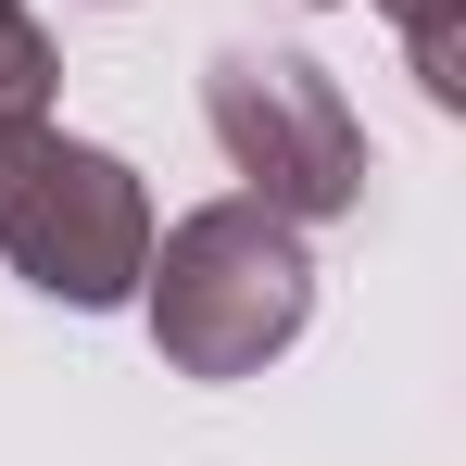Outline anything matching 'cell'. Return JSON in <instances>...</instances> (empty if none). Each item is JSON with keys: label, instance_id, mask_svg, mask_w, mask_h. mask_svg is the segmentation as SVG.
<instances>
[{"label": "cell", "instance_id": "cell-2", "mask_svg": "<svg viewBox=\"0 0 466 466\" xmlns=\"http://www.w3.org/2000/svg\"><path fill=\"white\" fill-rule=\"evenodd\" d=\"M0 265L76 315L139 303V265H152L139 164L101 152V139H64L51 114H13L0 127Z\"/></svg>", "mask_w": 466, "mask_h": 466}, {"label": "cell", "instance_id": "cell-1", "mask_svg": "<svg viewBox=\"0 0 466 466\" xmlns=\"http://www.w3.org/2000/svg\"><path fill=\"white\" fill-rule=\"evenodd\" d=\"M139 315H152V353L177 379H265L315 315V252L290 215H265L252 189L177 215L139 265Z\"/></svg>", "mask_w": 466, "mask_h": 466}, {"label": "cell", "instance_id": "cell-4", "mask_svg": "<svg viewBox=\"0 0 466 466\" xmlns=\"http://www.w3.org/2000/svg\"><path fill=\"white\" fill-rule=\"evenodd\" d=\"M390 25H403V51H416V88L454 114L466 101V0H379Z\"/></svg>", "mask_w": 466, "mask_h": 466}, {"label": "cell", "instance_id": "cell-5", "mask_svg": "<svg viewBox=\"0 0 466 466\" xmlns=\"http://www.w3.org/2000/svg\"><path fill=\"white\" fill-rule=\"evenodd\" d=\"M51 76H64L51 25H38L25 0H0V127H13V114H51Z\"/></svg>", "mask_w": 466, "mask_h": 466}, {"label": "cell", "instance_id": "cell-3", "mask_svg": "<svg viewBox=\"0 0 466 466\" xmlns=\"http://www.w3.org/2000/svg\"><path fill=\"white\" fill-rule=\"evenodd\" d=\"M202 114H215L239 189H252L265 215L328 228V215L366 202V127H353V101H340L328 64H303V51H215Z\"/></svg>", "mask_w": 466, "mask_h": 466}]
</instances>
